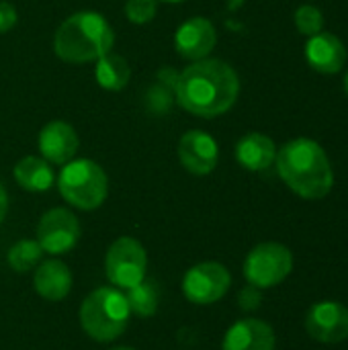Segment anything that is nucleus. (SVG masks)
Segmentation results:
<instances>
[{
	"mask_svg": "<svg viewBox=\"0 0 348 350\" xmlns=\"http://www.w3.org/2000/svg\"><path fill=\"white\" fill-rule=\"evenodd\" d=\"M12 176L16 185L29 193H45L53 187L55 174L51 164L39 156H25L14 164Z\"/></svg>",
	"mask_w": 348,
	"mask_h": 350,
	"instance_id": "a211bd4d",
	"label": "nucleus"
},
{
	"mask_svg": "<svg viewBox=\"0 0 348 350\" xmlns=\"http://www.w3.org/2000/svg\"><path fill=\"white\" fill-rule=\"evenodd\" d=\"M217 43L215 25L205 16H191L180 23L174 33V49L180 57L197 62L205 59Z\"/></svg>",
	"mask_w": 348,
	"mask_h": 350,
	"instance_id": "f8f14e48",
	"label": "nucleus"
},
{
	"mask_svg": "<svg viewBox=\"0 0 348 350\" xmlns=\"http://www.w3.org/2000/svg\"><path fill=\"white\" fill-rule=\"evenodd\" d=\"M176 154L185 170H189L195 176H205L213 172L217 166L219 146L207 131L191 129L180 135Z\"/></svg>",
	"mask_w": 348,
	"mask_h": 350,
	"instance_id": "9b49d317",
	"label": "nucleus"
},
{
	"mask_svg": "<svg viewBox=\"0 0 348 350\" xmlns=\"http://www.w3.org/2000/svg\"><path fill=\"white\" fill-rule=\"evenodd\" d=\"M295 27L302 35L312 37L320 31H324V14L318 6L314 4H302L295 10Z\"/></svg>",
	"mask_w": 348,
	"mask_h": 350,
	"instance_id": "4be33fe9",
	"label": "nucleus"
},
{
	"mask_svg": "<svg viewBox=\"0 0 348 350\" xmlns=\"http://www.w3.org/2000/svg\"><path fill=\"white\" fill-rule=\"evenodd\" d=\"M125 299L129 304L131 314H135L139 318H150V316H154L158 312L160 291H158L154 281L144 279L139 285L125 291Z\"/></svg>",
	"mask_w": 348,
	"mask_h": 350,
	"instance_id": "aec40b11",
	"label": "nucleus"
},
{
	"mask_svg": "<svg viewBox=\"0 0 348 350\" xmlns=\"http://www.w3.org/2000/svg\"><path fill=\"white\" fill-rule=\"evenodd\" d=\"M6 211H8V195H6V189L0 183V224L6 217Z\"/></svg>",
	"mask_w": 348,
	"mask_h": 350,
	"instance_id": "a878e982",
	"label": "nucleus"
},
{
	"mask_svg": "<svg viewBox=\"0 0 348 350\" xmlns=\"http://www.w3.org/2000/svg\"><path fill=\"white\" fill-rule=\"evenodd\" d=\"M345 92L348 94V72H347V76H345Z\"/></svg>",
	"mask_w": 348,
	"mask_h": 350,
	"instance_id": "cd10ccee",
	"label": "nucleus"
},
{
	"mask_svg": "<svg viewBox=\"0 0 348 350\" xmlns=\"http://www.w3.org/2000/svg\"><path fill=\"white\" fill-rule=\"evenodd\" d=\"M260 304H263V289H258L254 285H246L238 293V306L244 312H254L260 308Z\"/></svg>",
	"mask_w": 348,
	"mask_h": 350,
	"instance_id": "b1692460",
	"label": "nucleus"
},
{
	"mask_svg": "<svg viewBox=\"0 0 348 350\" xmlns=\"http://www.w3.org/2000/svg\"><path fill=\"white\" fill-rule=\"evenodd\" d=\"M115 45L111 23L94 10H80L68 16L53 35V51L68 64L96 62Z\"/></svg>",
	"mask_w": 348,
	"mask_h": 350,
	"instance_id": "7ed1b4c3",
	"label": "nucleus"
},
{
	"mask_svg": "<svg viewBox=\"0 0 348 350\" xmlns=\"http://www.w3.org/2000/svg\"><path fill=\"white\" fill-rule=\"evenodd\" d=\"M158 2H170V4H178V2H187V0H158Z\"/></svg>",
	"mask_w": 348,
	"mask_h": 350,
	"instance_id": "bb28decb",
	"label": "nucleus"
},
{
	"mask_svg": "<svg viewBox=\"0 0 348 350\" xmlns=\"http://www.w3.org/2000/svg\"><path fill=\"white\" fill-rule=\"evenodd\" d=\"M111 350H135V349H129V347H117V349H111Z\"/></svg>",
	"mask_w": 348,
	"mask_h": 350,
	"instance_id": "c85d7f7f",
	"label": "nucleus"
},
{
	"mask_svg": "<svg viewBox=\"0 0 348 350\" xmlns=\"http://www.w3.org/2000/svg\"><path fill=\"white\" fill-rule=\"evenodd\" d=\"M18 21L16 8L8 0H0V33H8Z\"/></svg>",
	"mask_w": 348,
	"mask_h": 350,
	"instance_id": "393cba45",
	"label": "nucleus"
},
{
	"mask_svg": "<svg viewBox=\"0 0 348 350\" xmlns=\"http://www.w3.org/2000/svg\"><path fill=\"white\" fill-rule=\"evenodd\" d=\"M72 271L66 262L57 258H49L37 265L33 275V287L35 291L47 299V301H62L72 291Z\"/></svg>",
	"mask_w": 348,
	"mask_h": 350,
	"instance_id": "dca6fc26",
	"label": "nucleus"
},
{
	"mask_svg": "<svg viewBox=\"0 0 348 350\" xmlns=\"http://www.w3.org/2000/svg\"><path fill=\"white\" fill-rule=\"evenodd\" d=\"M148 254L142 242L131 236L117 238L105 256V275L109 283L117 289H131L146 279Z\"/></svg>",
	"mask_w": 348,
	"mask_h": 350,
	"instance_id": "0eeeda50",
	"label": "nucleus"
},
{
	"mask_svg": "<svg viewBox=\"0 0 348 350\" xmlns=\"http://www.w3.org/2000/svg\"><path fill=\"white\" fill-rule=\"evenodd\" d=\"M277 172L281 180L302 199H324L334 187V172L324 148L308 137L287 142L277 150Z\"/></svg>",
	"mask_w": 348,
	"mask_h": 350,
	"instance_id": "f03ea898",
	"label": "nucleus"
},
{
	"mask_svg": "<svg viewBox=\"0 0 348 350\" xmlns=\"http://www.w3.org/2000/svg\"><path fill=\"white\" fill-rule=\"evenodd\" d=\"M277 158V146L275 142L258 131L246 133L236 144V160L242 168L250 172H263L275 164Z\"/></svg>",
	"mask_w": 348,
	"mask_h": 350,
	"instance_id": "f3484780",
	"label": "nucleus"
},
{
	"mask_svg": "<svg viewBox=\"0 0 348 350\" xmlns=\"http://www.w3.org/2000/svg\"><path fill=\"white\" fill-rule=\"evenodd\" d=\"M158 12V0H127L125 2V16L133 25L150 23Z\"/></svg>",
	"mask_w": 348,
	"mask_h": 350,
	"instance_id": "5701e85b",
	"label": "nucleus"
},
{
	"mask_svg": "<svg viewBox=\"0 0 348 350\" xmlns=\"http://www.w3.org/2000/svg\"><path fill=\"white\" fill-rule=\"evenodd\" d=\"M240 94L236 70L217 57L193 62L174 82V98L180 109L195 117L213 119L228 113Z\"/></svg>",
	"mask_w": 348,
	"mask_h": 350,
	"instance_id": "f257e3e1",
	"label": "nucleus"
},
{
	"mask_svg": "<svg viewBox=\"0 0 348 350\" xmlns=\"http://www.w3.org/2000/svg\"><path fill=\"white\" fill-rule=\"evenodd\" d=\"M37 146H39L41 158H45L49 164L64 166L70 160H74V156L80 148V137L70 123L49 121L39 131Z\"/></svg>",
	"mask_w": 348,
	"mask_h": 350,
	"instance_id": "ddd939ff",
	"label": "nucleus"
},
{
	"mask_svg": "<svg viewBox=\"0 0 348 350\" xmlns=\"http://www.w3.org/2000/svg\"><path fill=\"white\" fill-rule=\"evenodd\" d=\"M306 332L322 345H338L348 338V308L338 301H318L306 314Z\"/></svg>",
	"mask_w": 348,
	"mask_h": 350,
	"instance_id": "9d476101",
	"label": "nucleus"
},
{
	"mask_svg": "<svg viewBox=\"0 0 348 350\" xmlns=\"http://www.w3.org/2000/svg\"><path fill=\"white\" fill-rule=\"evenodd\" d=\"M57 189L68 205L80 211H94L109 195V178L101 164L90 158H80L62 166Z\"/></svg>",
	"mask_w": 348,
	"mask_h": 350,
	"instance_id": "39448f33",
	"label": "nucleus"
},
{
	"mask_svg": "<svg viewBox=\"0 0 348 350\" xmlns=\"http://www.w3.org/2000/svg\"><path fill=\"white\" fill-rule=\"evenodd\" d=\"M232 287L230 271L219 262H199L183 277V293L195 306H211L219 301Z\"/></svg>",
	"mask_w": 348,
	"mask_h": 350,
	"instance_id": "6e6552de",
	"label": "nucleus"
},
{
	"mask_svg": "<svg viewBox=\"0 0 348 350\" xmlns=\"http://www.w3.org/2000/svg\"><path fill=\"white\" fill-rule=\"evenodd\" d=\"M80 221L66 207L45 211L37 224V242L45 254L59 256L70 252L80 240Z\"/></svg>",
	"mask_w": 348,
	"mask_h": 350,
	"instance_id": "1a4fd4ad",
	"label": "nucleus"
},
{
	"mask_svg": "<svg viewBox=\"0 0 348 350\" xmlns=\"http://www.w3.org/2000/svg\"><path fill=\"white\" fill-rule=\"evenodd\" d=\"M131 310L125 293L117 287H98L90 291L78 310L82 330L94 342H113L129 326Z\"/></svg>",
	"mask_w": 348,
	"mask_h": 350,
	"instance_id": "20e7f679",
	"label": "nucleus"
},
{
	"mask_svg": "<svg viewBox=\"0 0 348 350\" xmlns=\"http://www.w3.org/2000/svg\"><path fill=\"white\" fill-rule=\"evenodd\" d=\"M293 271V254L279 242L254 246L244 260V279L258 289H271L283 283Z\"/></svg>",
	"mask_w": 348,
	"mask_h": 350,
	"instance_id": "423d86ee",
	"label": "nucleus"
},
{
	"mask_svg": "<svg viewBox=\"0 0 348 350\" xmlns=\"http://www.w3.org/2000/svg\"><path fill=\"white\" fill-rule=\"evenodd\" d=\"M94 78L98 82L101 88L105 90H123L129 80H131V66L129 62L119 55V53H105L103 57L96 59V66H94Z\"/></svg>",
	"mask_w": 348,
	"mask_h": 350,
	"instance_id": "6ab92c4d",
	"label": "nucleus"
},
{
	"mask_svg": "<svg viewBox=\"0 0 348 350\" xmlns=\"http://www.w3.org/2000/svg\"><path fill=\"white\" fill-rule=\"evenodd\" d=\"M43 250L39 246L37 240H18L10 246L8 254H6V260H8V267L14 271V273H29L33 269H37V265L41 262L43 258Z\"/></svg>",
	"mask_w": 348,
	"mask_h": 350,
	"instance_id": "412c9836",
	"label": "nucleus"
},
{
	"mask_svg": "<svg viewBox=\"0 0 348 350\" xmlns=\"http://www.w3.org/2000/svg\"><path fill=\"white\" fill-rule=\"evenodd\" d=\"M306 59L320 74H338L347 64V47L336 35L320 31L308 39Z\"/></svg>",
	"mask_w": 348,
	"mask_h": 350,
	"instance_id": "2eb2a0df",
	"label": "nucleus"
},
{
	"mask_svg": "<svg viewBox=\"0 0 348 350\" xmlns=\"http://www.w3.org/2000/svg\"><path fill=\"white\" fill-rule=\"evenodd\" d=\"M275 330L256 318L238 320L224 336L222 350H275Z\"/></svg>",
	"mask_w": 348,
	"mask_h": 350,
	"instance_id": "4468645a",
	"label": "nucleus"
}]
</instances>
